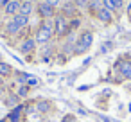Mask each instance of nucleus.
Returning <instances> with one entry per match:
<instances>
[{"mask_svg":"<svg viewBox=\"0 0 131 122\" xmlns=\"http://www.w3.org/2000/svg\"><path fill=\"white\" fill-rule=\"evenodd\" d=\"M11 20H13V22H15V24H16L20 29H24V27H27V25H29V16H25V15H20V13H18V15H15Z\"/></svg>","mask_w":131,"mask_h":122,"instance_id":"nucleus-11","label":"nucleus"},{"mask_svg":"<svg viewBox=\"0 0 131 122\" xmlns=\"http://www.w3.org/2000/svg\"><path fill=\"white\" fill-rule=\"evenodd\" d=\"M102 6L108 9V11H111V13H115V11H118L117 9V6H115V2L113 0H102Z\"/></svg>","mask_w":131,"mask_h":122,"instance_id":"nucleus-20","label":"nucleus"},{"mask_svg":"<svg viewBox=\"0 0 131 122\" xmlns=\"http://www.w3.org/2000/svg\"><path fill=\"white\" fill-rule=\"evenodd\" d=\"M24 120V104H18L9 113V122H22Z\"/></svg>","mask_w":131,"mask_h":122,"instance_id":"nucleus-8","label":"nucleus"},{"mask_svg":"<svg viewBox=\"0 0 131 122\" xmlns=\"http://www.w3.org/2000/svg\"><path fill=\"white\" fill-rule=\"evenodd\" d=\"M52 27H54V36H58V38H65V36L70 32V29H68V20H67L61 13L54 16Z\"/></svg>","mask_w":131,"mask_h":122,"instance_id":"nucleus-3","label":"nucleus"},{"mask_svg":"<svg viewBox=\"0 0 131 122\" xmlns=\"http://www.w3.org/2000/svg\"><path fill=\"white\" fill-rule=\"evenodd\" d=\"M9 75H13V66L0 61V77H9Z\"/></svg>","mask_w":131,"mask_h":122,"instance_id":"nucleus-15","label":"nucleus"},{"mask_svg":"<svg viewBox=\"0 0 131 122\" xmlns=\"http://www.w3.org/2000/svg\"><path fill=\"white\" fill-rule=\"evenodd\" d=\"M16 95H18L20 99H27V97L31 95V86H27V84H20L18 90H16Z\"/></svg>","mask_w":131,"mask_h":122,"instance_id":"nucleus-17","label":"nucleus"},{"mask_svg":"<svg viewBox=\"0 0 131 122\" xmlns=\"http://www.w3.org/2000/svg\"><path fill=\"white\" fill-rule=\"evenodd\" d=\"M6 104L13 109V108H16V106L20 104V97H18L16 93H9V95H7V99H6Z\"/></svg>","mask_w":131,"mask_h":122,"instance_id":"nucleus-18","label":"nucleus"},{"mask_svg":"<svg viewBox=\"0 0 131 122\" xmlns=\"http://www.w3.org/2000/svg\"><path fill=\"white\" fill-rule=\"evenodd\" d=\"M79 25H81V20H79V18H75V20L72 18V20L68 22V29H70V32H72V31H75Z\"/></svg>","mask_w":131,"mask_h":122,"instance_id":"nucleus-21","label":"nucleus"},{"mask_svg":"<svg viewBox=\"0 0 131 122\" xmlns=\"http://www.w3.org/2000/svg\"><path fill=\"white\" fill-rule=\"evenodd\" d=\"M113 2H115L117 9H122V7H124V0H113Z\"/></svg>","mask_w":131,"mask_h":122,"instance_id":"nucleus-26","label":"nucleus"},{"mask_svg":"<svg viewBox=\"0 0 131 122\" xmlns=\"http://www.w3.org/2000/svg\"><path fill=\"white\" fill-rule=\"evenodd\" d=\"M22 122H29V120H25V118H24V120H22Z\"/></svg>","mask_w":131,"mask_h":122,"instance_id":"nucleus-29","label":"nucleus"},{"mask_svg":"<svg viewBox=\"0 0 131 122\" xmlns=\"http://www.w3.org/2000/svg\"><path fill=\"white\" fill-rule=\"evenodd\" d=\"M6 4H7V0H0V7H4Z\"/></svg>","mask_w":131,"mask_h":122,"instance_id":"nucleus-27","label":"nucleus"},{"mask_svg":"<svg viewBox=\"0 0 131 122\" xmlns=\"http://www.w3.org/2000/svg\"><path fill=\"white\" fill-rule=\"evenodd\" d=\"M36 9H38V15H40L43 20H49V18H54V16H56V7L49 6L47 2H40Z\"/></svg>","mask_w":131,"mask_h":122,"instance_id":"nucleus-4","label":"nucleus"},{"mask_svg":"<svg viewBox=\"0 0 131 122\" xmlns=\"http://www.w3.org/2000/svg\"><path fill=\"white\" fill-rule=\"evenodd\" d=\"M74 4H75V7L84 9V7H88V0H74Z\"/></svg>","mask_w":131,"mask_h":122,"instance_id":"nucleus-22","label":"nucleus"},{"mask_svg":"<svg viewBox=\"0 0 131 122\" xmlns=\"http://www.w3.org/2000/svg\"><path fill=\"white\" fill-rule=\"evenodd\" d=\"M36 45H38V43H36V40H34V38H25V40L22 41V45H20V52H22V54H25V56L29 58V56L36 50Z\"/></svg>","mask_w":131,"mask_h":122,"instance_id":"nucleus-5","label":"nucleus"},{"mask_svg":"<svg viewBox=\"0 0 131 122\" xmlns=\"http://www.w3.org/2000/svg\"><path fill=\"white\" fill-rule=\"evenodd\" d=\"M97 18H99L102 24H111V20H113V13L108 11L106 7H101V9L97 11Z\"/></svg>","mask_w":131,"mask_h":122,"instance_id":"nucleus-9","label":"nucleus"},{"mask_svg":"<svg viewBox=\"0 0 131 122\" xmlns=\"http://www.w3.org/2000/svg\"><path fill=\"white\" fill-rule=\"evenodd\" d=\"M127 15H129V18H131V4H129V7H127Z\"/></svg>","mask_w":131,"mask_h":122,"instance_id":"nucleus-28","label":"nucleus"},{"mask_svg":"<svg viewBox=\"0 0 131 122\" xmlns=\"http://www.w3.org/2000/svg\"><path fill=\"white\" fill-rule=\"evenodd\" d=\"M0 122H4V120H0Z\"/></svg>","mask_w":131,"mask_h":122,"instance_id":"nucleus-30","label":"nucleus"},{"mask_svg":"<svg viewBox=\"0 0 131 122\" xmlns=\"http://www.w3.org/2000/svg\"><path fill=\"white\" fill-rule=\"evenodd\" d=\"M27 86H31V88H34V86H38V77H34V75H31V77H29V81H27Z\"/></svg>","mask_w":131,"mask_h":122,"instance_id":"nucleus-23","label":"nucleus"},{"mask_svg":"<svg viewBox=\"0 0 131 122\" xmlns=\"http://www.w3.org/2000/svg\"><path fill=\"white\" fill-rule=\"evenodd\" d=\"M117 66H118V74H120L124 79L131 81V61H129V59H122V61L117 63Z\"/></svg>","mask_w":131,"mask_h":122,"instance_id":"nucleus-6","label":"nucleus"},{"mask_svg":"<svg viewBox=\"0 0 131 122\" xmlns=\"http://www.w3.org/2000/svg\"><path fill=\"white\" fill-rule=\"evenodd\" d=\"M20 0H11V2H7L6 6H4V13L7 15V16H15V15H18L20 13Z\"/></svg>","mask_w":131,"mask_h":122,"instance_id":"nucleus-7","label":"nucleus"},{"mask_svg":"<svg viewBox=\"0 0 131 122\" xmlns=\"http://www.w3.org/2000/svg\"><path fill=\"white\" fill-rule=\"evenodd\" d=\"M61 122H75V118H74V115H65Z\"/></svg>","mask_w":131,"mask_h":122,"instance_id":"nucleus-25","label":"nucleus"},{"mask_svg":"<svg viewBox=\"0 0 131 122\" xmlns=\"http://www.w3.org/2000/svg\"><path fill=\"white\" fill-rule=\"evenodd\" d=\"M36 111H40V113H47V111H50V108H52V104H50V101H45V99H40L38 102H36Z\"/></svg>","mask_w":131,"mask_h":122,"instance_id":"nucleus-13","label":"nucleus"},{"mask_svg":"<svg viewBox=\"0 0 131 122\" xmlns=\"http://www.w3.org/2000/svg\"><path fill=\"white\" fill-rule=\"evenodd\" d=\"M101 7H104V6H102V0H88V9H92L95 15H97V11H99Z\"/></svg>","mask_w":131,"mask_h":122,"instance_id":"nucleus-19","label":"nucleus"},{"mask_svg":"<svg viewBox=\"0 0 131 122\" xmlns=\"http://www.w3.org/2000/svg\"><path fill=\"white\" fill-rule=\"evenodd\" d=\"M92 41H93V34L88 32V31H84L75 40V43H74V54H84V52H88V49L92 47Z\"/></svg>","mask_w":131,"mask_h":122,"instance_id":"nucleus-2","label":"nucleus"},{"mask_svg":"<svg viewBox=\"0 0 131 122\" xmlns=\"http://www.w3.org/2000/svg\"><path fill=\"white\" fill-rule=\"evenodd\" d=\"M74 13H75V4H74V2H67V4L63 6L61 15H63L65 18H72V16H74Z\"/></svg>","mask_w":131,"mask_h":122,"instance_id":"nucleus-14","label":"nucleus"},{"mask_svg":"<svg viewBox=\"0 0 131 122\" xmlns=\"http://www.w3.org/2000/svg\"><path fill=\"white\" fill-rule=\"evenodd\" d=\"M43 2H47V4L52 6V7H58V6H59V0H43Z\"/></svg>","mask_w":131,"mask_h":122,"instance_id":"nucleus-24","label":"nucleus"},{"mask_svg":"<svg viewBox=\"0 0 131 122\" xmlns=\"http://www.w3.org/2000/svg\"><path fill=\"white\" fill-rule=\"evenodd\" d=\"M50 38H54V27L49 20H43L40 24V27L36 29V34H34V40L38 45H47L50 41Z\"/></svg>","mask_w":131,"mask_h":122,"instance_id":"nucleus-1","label":"nucleus"},{"mask_svg":"<svg viewBox=\"0 0 131 122\" xmlns=\"http://www.w3.org/2000/svg\"><path fill=\"white\" fill-rule=\"evenodd\" d=\"M34 11V4H32V0H22V4H20V15H25V16H31Z\"/></svg>","mask_w":131,"mask_h":122,"instance_id":"nucleus-10","label":"nucleus"},{"mask_svg":"<svg viewBox=\"0 0 131 122\" xmlns=\"http://www.w3.org/2000/svg\"><path fill=\"white\" fill-rule=\"evenodd\" d=\"M20 31H22V29H20V27H18V25H16L13 20H9V22L6 24V32H7V34H11V36H16Z\"/></svg>","mask_w":131,"mask_h":122,"instance_id":"nucleus-16","label":"nucleus"},{"mask_svg":"<svg viewBox=\"0 0 131 122\" xmlns=\"http://www.w3.org/2000/svg\"><path fill=\"white\" fill-rule=\"evenodd\" d=\"M13 75H15V81L18 83V86H20V84H27V81H29V77H31V74H27V72H20V70L13 72Z\"/></svg>","mask_w":131,"mask_h":122,"instance_id":"nucleus-12","label":"nucleus"}]
</instances>
